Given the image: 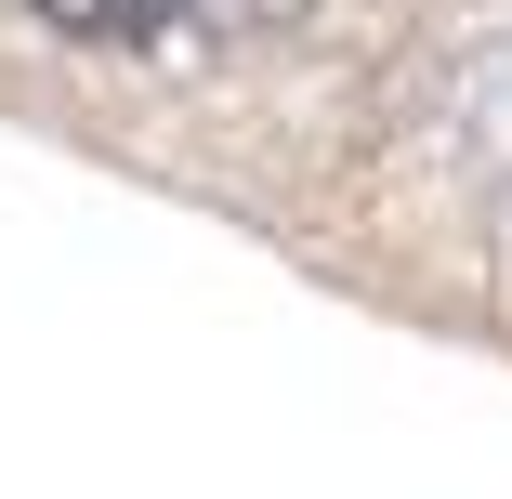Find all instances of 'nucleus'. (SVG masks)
Here are the masks:
<instances>
[{
  "instance_id": "1",
  "label": "nucleus",
  "mask_w": 512,
  "mask_h": 499,
  "mask_svg": "<svg viewBox=\"0 0 512 499\" xmlns=\"http://www.w3.org/2000/svg\"><path fill=\"white\" fill-rule=\"evenodd\" d=\"M40 27H66V40H158L171 0H40Z\"/></svg>"
},
{
  "instance_id": "2",
  "label": "nucleus",
  "mask_w": 512,
  "mask_h": 499,
  "mask_svg": "<svg viewBox=\"0 0 512 499\" xmlns=\"http://www.w3.org/2000/svg\"><path fill=\"white\" fill-rule=\"evenodd\" d=\"M171 14H197V27H289L302 0H171Z\"/></svg>"
}]
</instances>
